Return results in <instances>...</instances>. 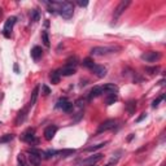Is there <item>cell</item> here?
Wrapping results in <instances>:
<instances>
[{"instance_id": "obj_1", "label": "cell", "mask_w": 166, "mask_h": 166, "mask_svg": "<svg viewBox=\"0 0 166 166\" xmlns=\"http://www.w3.org/2000/svg\"><path fill=\"white\" fill-rule=\"evenodd\" d=\"M51 5L55 8V11L60 12V14L63 16L65 19H69V18L73 17V14H74V5H73V3H70V1H60V3L52 1Z\"/></svg>"}, {"instance_id": "obj_2", "label": "cell", "mask_w": 166, "mask_h": 166, "mask_svg": "<svg viewBox=\"0 0 166 166\" xmlns=\"http://www.w3.org/2000/svg\"><path fill=\"white\" fill-rule=\"evenodd\" d=\"M119 47H93L91 50V55L92 56H105L109 53H114L116 51H119Z\"/></svg>"}, {"instance_id": "obj_3", "label": "cell", "mask_w": 166, "mask_h": 166, "mask_svg": "<svg viewBox=\"0 0 166 166\" xmlns=\"http://www.w3.org/2000/svg\"><path fill=\"white\" fill-rule=\"evenodd\" d=\"M162 55L160 52L157 51H149V52H145V53H143L140 58L143 61H145V63H156V61H158L161 58Z\"/></svg>"}, {"instance_id": "obj_4", "label": "cell", "mask_w": 166, "mask_h": 166, "mask_svg": "<svg viewBox=\"0 0 166 166\" xmlns=\"http://www.w3.org/2000/svg\"><path fill=\"white\" fill-rule=\"evenodd\" d=\"M21 139H22L24 142L29 143V144H31V145L38 144V139L35 138V130H34V129H27V130H26V131L24 132V134H22Z\"/></svg>"}, {"instance_id": "obj_5", "label": "cell", "mask_w": 166, "mask_h": 166, "mask_svg": "<svg viewBox=\"0 0 166 166\" xmlns=\"http://www.w3.org/2000/svg\"><path fill=\"white\" fill-rule=\"evenodd\" d=\"M42 153L43 152H38L35 149H31L29 152V162H30L31 166H40V162H42Z\"/></svg>"}, {"instance_id": "obj_6", "label": "cell", "mask_w": 166, "mask_h": 166, "mask_svg": "<svg viewBox=\"0 0 166 166\" xmlns=\"http://www.w3.org/2000/svg\"><path fill=\"white\" fill-rule=\"evenodd\" d=\"M16 19H17L16 17H9V18L5 21V24H4V30H3V34H4L5 38H11V31H12L13 26H14V24H16Z\"/></svg>"}, {"instance_id": "obj_7", "label": "cell", "mask_w": 166, "mask_h": 166, "mask_svg": "<svg viewBox=\"0 0 166 166\" xmlns=\"http://www.w3.org/2000/svg\"><path fill=\"white\" fill-rule=\"evenodd\" d=\"M114 126H116V119H106V121H104L101 125L99 126L97 134H101V132H105V131H108V130L114 129Z\"/></svg>"}, {"instance_id": "obj_8", "label": "cell", "mask_w": 166, "mask_h": 166, "mask_svg": "<svg viewBox=\"0 0 166 166\" xmlns=\"http://www.w3.org/2000/svg\"><path fill=\"white\" fill-rule=\"evenodd\" d=\"M130 4H131V1H130V0H122V1L117 5V8L114 9V19L118 18L119 16H121L122 13L126 11V9H127V6Z\"/></svg>"}, {"instance_id": "obj_9", "label": "cell", "mask_w": 166, "mask_h": 166, "mask_svg": "<svg viewBox=\"0 0 166 166\" xmlns=\"http://www.w3.org/2000/svg\"><path fill=\"white\" fill-rule=\"evenodd\" d=\"M103 158V155L101 153H97V155H93V156H90L88 158L83 160L80 162V166H93L96 162H99L100 160Z\"/></svg>"}, {"instance_id": "obj_10", "label": "cell", "mask_w": 166, "mask_h": 166, "mask_svg": "<svg viewBox=\"0 0 166 166\" xmlns=\"http://www.w3.org/2000/svg\"><path fill=\"white\" fill-rule=\"evenodd\" d=\"M57 108H60V109H63L64 112L69 113L70 110L73 109V104H71L66 97H61V99L57 101Z\"/></svg>"}, {"instance_id": "obj_11", "label": "cell", "mask_w": 166, "mask_h": 166, "mask_svg": "<svg viewBox=\"0 0 166 166\" xmlns=\"http://www.w3.org/2000/svg\"><path fill=\"white\" fill-rule=\"evenodd\" d=\"M56 132H57V126H55V125L48 126V127L44 130L45 140H52V139H53V136L56 135Z\"/></svg>"}, {"instance_id": "obj_12", "label": "cell", "mask_w": 166, "mask_h": 166, "mask_svg": "<svg viewBox=\"0 0 166 166\" xmlns=\"http://www.w3.org/2000/svg\"><path fill=\"white\" fill-rule=\"evenodd\" d=\"M91 70H92L93 73H95V75L99 78H104L106 75V68L103 66V65H95Z\"/></svg>"}, {"instance_id": "obj_13", "label": "cell", "mask_w": 166, "mask_h": 166, "mask_svg": "<svg viewBox=\"0 0 166 166\" xmlns=\"http://www.w3.org/2000/svg\"><path fill=\"white\" fill-rule=\"evenodd\" d=\"M103 92V87L101 86H95L92 90L90 91V93H88V100H92V99H95V97L97 96H100Z\"/></svg>"}, {"instance_id": "obj_14", "label": "cell", "mask_w": 166, "mask_h": 166, "mask_svg": "<svg viewBox=\"0 0 166 166\" xmlns=\"http://www.w3.org/2000/svg\"><path fill=\"white\" fill-rule=\"evenodd\" d=\"M73 74H75V68L73 66L65 65L63 69L60 70V75H64V77H69V75H73Z\"/></svg>"}, {"instance_id": "obj_15", "label": "cell", "mask_w": 166, "mask_h": 166, "mask_svg": "<svg viewBox=\"0 0 166 166\" xmlns=\"http://www.w3.org/2000/svg\"><path fill=\"white\" fill-rule=\"evenodd\" d=\"M103 87V92H106V93H117L118 92V87L113 83H108L105 86H101Z\"/></svg>"}, {"instance_id": "obj_16", "label": "cell", "mask_w": 166, "mask_h": 166, "mask_svg": "<svg viewBox=\"0 0 166 166\" xmlns=\"http://www.w3.org/2000/svg\"><path fill=\"white\" fill-rule=\"evenodd\" d=\"M39 90H40V86H35V88L32 90V92H31V97H30V104H29L30 106H32L35 103H37V100H38V95H39Z\"/></svg>"}, {"instance_id": "obj_17", "label": "cell", "mask_w": 166, "mask_h": 166, "mask_svg": "<svg viewBox=\"0 0 166 166\" xmlns=\"http://www.w3.org/2000/svg\"><path fill=\"white\" fill-rule=\"evenodd\" d=\"M42 55H43V51H42V48L39 47V45H35L31 50V57L34 58V60H39V58L42 57Z\"/></svg>"}, {"instance_id": "obj_18", "label": "cell", "mask_w": 166, "mask_h": 166, "mask_svg": "<svg viewBox=\"0 0 166 166\" xmlns=\"http://www.w3.org/2000/svg\"><path fill=\"white\" fill-rule=\"evenodd\" d=\"M26 113H27V108H25V109H22L21 112L18 113V116H17V118H16V125L19 126L22 122L25 121V118H26Z\"/></svg>"}, {"instance_id": "obj_19", "label": "cell", "mask_w": 166, "mask_h": 166, "mask_svg": "<svg viewBox=\"0 0 166 166\" xmlns=\"http://www.w3.org/2000/svg\"><path fill=\"white\" fill-rule=\"evenodd\" d=\"M126 109L130 114H134L135 113V109H136V101L135 100H130V101L126 104Z\"/></svg>"}, {"instance_id": "obj_20", "label": "cell", "mask_w": 166, "mask_h": 166, "mask_svg": "<svg viewBox=\"0 0 166 166\" xmlns=\"http://www.w3.org/2000/svg\"><path fill=\"white\" fill-rule=\"evenodd\" d=\"M117 93H108V96H106L105 99V104L106 105H112V104H114L117 101Z\"/></svg>"}, {"instance_id": "obj_21", "label": "cell", "mask_w": 166, "mask_h": 166, "mask_svg": "<svg viewBox=\"0 0 166 166\" xmlns=\"http://www.w3.org/2000/svg\"><path fill=\"white\" fill-rule=\"evenodd\" d=\"M75 153V149H64V151H57V155H61L63 157H69Z\"/></svg>"}, {"instance_id": "obj_22", "label": "cell", "mask_w": 166, "mask_h": 166, "mask_svg": "<svg viewBox=\"0 0 166 166\" xmlns=\"http://www.w3.org/2000/svg\"><path fill=\"white\" fill-rule=\"evenodd\" d=\"M51 82L53 84H57L60 82V70H56L51 74Z\"/></svg>"}, {"instance_id": "obj_23", "label": "cell", "mask_w": 166, "mask_h": 166, "mask_svg": "<svg viewBox=\"0 0 166 166\" xmlns=\"http://www.w3.org/2000/svg\"><path fill=\"white\" fill-rule=\"evenodd\" d=\"M108 144V142H104V143H100V144H96V145H92V147H88L86 149L87 152H95L97 151V149H100V148H103V147H105V145Z\"/></svg>"}, {"instance_id": "obj_24", "label": "cell", "mask_w": 166, "mask_h": 166, "mask_svg": "<svg viewBox=\"0 0 166 166\" xmlns=\"http://www.w3.org/2000/svg\"><path fill=\"white\" fill-rule=\"evenodd\" d=\"M82 65H83L84 68H88V69H92V68L95 66V64H93V60H92V58H90V57L84 58L83 63H82Z\"/></svg>"}, {"instance_id": "obj_25", "label": "cell", "mask_w": 166, "mask_h": 166, "mask_svg": "<svg viewBox=\"0 0 166 166\" xmlns=\"http://www.w3.org/2000/svg\"><path fill=\"white\" fill-rule=\"evenodd\" d=\"M40 19V13L38 9H32L31 11V21L32 22H38Z\"/></svg>"}, {"instance_id": "obj_26", "label": "cell", "mask_w": 166, "mask_h": 166, "mask_svg": "<svg viewBox=\"0 0 166 166\" xmlns=\"http://www.w3.org/2000/svg\"><path fill=\"white\" fill-rule=\"evenodd\" d=\"M17 162H18V166H29V164L26 162V158L22 153H19L17 156Z\"/></svg>"}, {"instance_id": "obj_27", "label": "cell", "mask_w": 166, "mask_h": 166, "mask_svg": "<svg viewBox=\"0 0 166 166\" xmlns=\"http://www.w3.org/2000/svg\"><path fill=\"white\" fill-rule=\"evenodd\" d=\"M13 138H14V135L13 134H6V135L0 138V143H9L11 140H13Z\"/></svg>"}, {"instance_id": "obj_28", "label": "cell", "mask_w": 166, "mask_h": 166, "mask_svg": "<svg viewBox=\"0 0 166 166\" xmlns=\"http://www.w3.org/2000/svg\"><path fill=\"white\" fill-rule=\"evenodd\" d=\"M78 64V60H77V57L75 56H73V57H69L68 58V61H66V65L68 66H73V68H75V65Z\"/></svg>"}, {"instance_id": "obj_29", "label": "cell", "mask_w": 166, "mask_h": 166, "mask_svg": "<svg viewBox=\"0 0 166 166\" xmlns=\"http://www.w3.org/2000/svg\"><path fill=\"white\" fill-rule=\"evenodd\" d=\"M42 39H43V44L45 47H50V38H48V32L43 31L42 32Z\"/></svg>"}, {"instance_id": "obj_30", "label": "cell", "mask_w": 166, "mask_h": 166, "mask_svg": "<svg viewBox=\"0 0 166 166\" xmlns=\"http://www.w3.org/2000/svg\"><path fill=\"white\" fill-rule=\"evenodd\" d=\"M164 99H165V95H164V93H162V95H160V96L157 97V99H155V100H153V103H152V106H153V108H156V106H157L158 104H160V103H161Z\"/></svg>"}, {"instance_id": "obj_31", "label": "cell", "mask_w": 166, "mask_h": 166, "mask_svg": "<svg viewBox=\"0 0 166 166\" xmlns=\"http://www.w3.org/2000/svg\"><path fill=\"white\" fill-rule=\"evenodd\" d=\"M160 70V68L158 66H153V68H145V71L149 74H155V73H157V71Z\"/></svg>"}, {"instance_id": "obj_32", "label": "cell", "mask_w": 166, "mask_h": 166, "mask_svg": "<svg viewBox=\"0 0 166 166\" xmlns=\"http://www.w3.org/2000/svg\"><path fill=\"white\" fill-rule=\"evenodd\" d=\"M42 91H43V95H44V96H47V95H50V93H51L50 87H47L45 84H43V86H42Z\"/></svg>"}, {"instance_id": "obj_33", "label": "cell", "mask_w": 166, "mask_h": 166, "mask_svg": "<svg viewBox=\"0 0 166 166\" xmlns=\"http://www.w3.org/2000/svg\"><path fill=\"white\" fill-rule=\"evenodd\" d=\"M144 118H147V113H143V114L139 117V118H136V122H142Z\"/></svg>"}, {"instance_id": "obj_34", "label": "cell", "mask_w": 166, "mask_h": 166, "mask_svg": "<svg viewBox=\"0 0 166 166\" xmlns=\"http://www.w3.org/2000/svg\"><path fill=\"white\" fill-rule=\"evenodd\" d=\"M78 5L79 6H87L88 5V1H78Z\"/></svg>"}, {"instance_id": "obj_35", "label": "cell", "mask_w": 166, "mask_h": 166, "mask_svg": "<svg viewBox=\"0 0 166 166\" xmlns=\"http://www.w3.org/2000/svg\"><path fill=\"white\" fill-rule=\"evenodd\" d=\"M13 69H14L16 73H18V65L17 64H14V66H13Z\"/></svg>"}, {"instance_id": "obj_36", "label": "cell", "mask_w": 166, "mask_h": 166, "mask_svg": "<svg viewBox=\"0 0 166 166\" xmlns=\"http://www.w3.org/2000/svg\"><path fill=\"white\" fill-rule=\"evenodd\" d=\"M134 136H135L134 134H130V136H129V138H127V140L130 142V140H131V139H132V138H134Z\"/></svg>"}, {"instance_id": "obj_37", "label": "cell", "mask_w": 166, "mask_h": 166, "mask_svg": "<svg viewBox=\"0 0 166 166\" xmlns=\"http://www.w3.org/2000/svg\"><path fill=\"white\" fill-rule=\"evenodd\" d=\"M0 16H1V9H0Z\"/></svg>"}]
</instances>
